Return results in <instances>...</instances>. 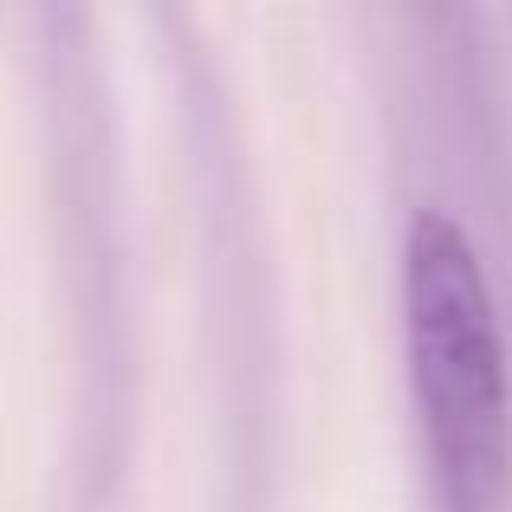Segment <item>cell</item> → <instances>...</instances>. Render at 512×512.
<instances>
[{
	"mask_svg": "<svg viewBox=\"0 0 512 512\" xmlns=\"http://www.w3.org/2000/svg\"><path fill=\"white\" fill-rule=\"evenodd\" d=\"M402 325L428 461L448 512H493L512 474V383L493 286L454 214L422 208L402 240Z\"/></svg>",
	"mask_w": 512,
	"mask_h": 512,
	"instance_id": "obj_1",
	"label": "cell"
}]
</instances>
